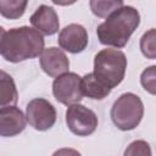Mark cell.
<instances>
[{"instance_id": "cell-1", "label": "cell", "mask_w": 156, "mask_h": 156, "mask_svg": "<svg viewBox=\"0 0 156 156\" xmlns=\"http://www.w3.org/2000/svg\"><path fill=\"white\" fill-rule=\"evenodd\" d=\"M43 34L32 27L11 28L4 33L0 43V54L12 63L38 57L44 49Z\"/></svg>"}, {"instance_id": "cell-2", "label": "cell", "mask_w": 156, "mask_h": 156, "mask_svg": "<svg viewBox=\"0 0 156 156\" xmlns=\"http://www.w3.org/2000/svg\"><path fill=\"white\" fill-rule=\"evenodd\" d=\"M140 24V13L133 6H122L113 11L96 28L98 39L102 45L122 49Z\"/></svg>"}, {"instance_id": "cell-3", "label": "cell", "mask_w": 156, "mask_h": 156, "mask_svg": "<svg viewBox=\"0 0 156 156\" xmlns=\"http://www.w3.org/2000/svg\"><path fill=\"white\" fill-rule=\"evenodd\" d=\"M127 69V57L117 49H102L94 57V76L110 89L123 80Z\"/></svg>"}, {"instance_id": "cell-4", "label": "cell", "mask_w": 156, "mask_h": 156, "mask_svg": "<svg viewBox=\"0 0 156 156\" xmlns=\"http://www.w3.org/2000/svg\"><path fill=\"white\" fill-rule=\"evenodd\" d=\"M110 116L118 129L133 130L143 119L144 104L136 94L124 93L113 102Z\"/></svg>"}, {"instance_id": "cell-5", "label": "cell", "mask_w": 156, "mask_h": 156, "mask_svg": "<svg viewBox=\"0 0 156 156\" xmlns=\"http://www.w3.org/2000/svg\"><path fill=\"white\" fill-rule=\"evenodd\" d=\"M98 117L95 112L79 102L68 105L66 111V124L68 129L78 136H88L98 128Z\"/></svg>"}, {"instance_id": "cell-6", "label": "cell", "mask_w": 156, "mask_h": 156, "mask_svg": "<svg viewBox=\"0 0 156 156\" xmlns=\"http://www.w3.org/2000/svg\"><path fill=\"white\" fill-rule=\"evenodd\" d=\"M57 118L54 105L43 98L30 100L26 107V119L37 130L44 132L54 127Z\"/></svg>"}, {"instance_id": "cell-7", "label": "cell", "mask_w": 156, "mask_h": 156, "mask_svg": "<svg viewBox=\"0 0 156 156\" xmlns=\"http://www.w3.org/2000/svg\"><path fill=\"white\" fill-rule=\"evenodd\" d=\"M80 76L74 72H66L57 76L52 83V94L55 99L63 105L80 102L83 93L80 89Z\"/></svg>"}, {"instance_id": "cell-8", "label": "cell", "mask_w": 156, "mask_h": 156, "mask_svg": "<svg viewBox=\"0 0 156 156\" xmlns=\"http://www.w3.org/2000/svg\"><path fill=\"white\" fill-rule=\"evenodd\" d=\"M89 38L87 29L78 23H71L66 26L58 33L57 43L61 49L71 54H79L85 50Z\"/></svg>"}, {"instance_id": "cell-9", "label": "cell", "mask_w": 156, "mask_h": 156, "mask_svg": "<svg viewBox=\"0 0 156 156\" xmlns=\"http://www.w3.org/2000/svg\"><path fill=\"white\" fill-rule=\"evenodd\" d=\"M39 62L41 69L50 77H57L66 73L69 68V60L67 55L61 49L55 46L43 49L39 55Z\"/></svg>"}, {"instance_id": "cell-10", "label": "cell", "mask_w": 156, "mask_h": 156, "mask_svg": "<svg viewBox=\"0 0 156 156\" xmlns=\"http://www.w3.org/2000/svg\"><path fill=\"white\" fill-rule=\"evenodd\" d=\"M26 124V116L16 105L0 110V136L18 135L24 130Z\"/></svg>"}, {"instance_id": "cell-11", "label": "cell", "mask_w": 156, "mask_h": 156, "mask_svg": "<svg viewBox=\"0 0 156 156\" xmlns=\"http://www.w3.org/2000/svg\"><path fill=\"white\" fill-rule=\"evenodd\" d=\"M32 26L44 35H54L58 32L60 21L54 7L40 5L29 18Z\"/></svg>"}, {"instance_id": "cell-12", "label": "cell", "mask_w": 156, "mask_h": 156, "mask_svg": "<svg viewBox=\"0 0 156 156\" xmlns=\"http://www.w3.org/2000/svg\"><path fill=\"white\" fill-rule=\"evenodd\" d=\"M80 89L83 95L94 99V100H102L107 95H110L111 90L104 83H101L93 72L87 73L84 77L80 78Z\"/></svg>"}, {"instance_id": "cell-13", "label": "cell", "mask_w": 156, "mask_h": 156, "mask_svg": "<svg viewBox=\"0 0 156 156\" xmlns=\"http://www.w3.org/2000/svg\"><path fill=\"white\" fill-rule=\"evenodd\" d=\"M18 101V93L13 78L0 69V110L15 106Z\"/></svg>"}, {"instance_id": "cell-14", "label": "cell", "mask_w": 156, "mask_h": 156, "mask_svg": "<svg viewBox=\"0 0 156 156\" xmlns=\"http://www.w3.org/2000/svg\"><path fill=\"white\" fill-rule=\"evenodd\" d=\"M28 0H0V15L7 20H17L26 12Z\"/></svg>"}, {"instance_id": "cell-15", "label": "cell", "mask_w": 156, "mask_h": 156, "mask_svg": "<svg viewBox=\"0 0 156 156\" xmlns=\"http://www.w3.org/2000/svg\"><path fill=\"white\" fill-rule=\"evenodd\" d=\"M91 12L100 18H106L113 11L123 6V0H90Z\"/></svg>"}, {"instance_id": "cell-16", "label": "cell", "mask_w": 156, "mask_h": 156, "mask_svg": "<svg viewBox=\"0 0 156 156\" xmlns=\"http://www.w3.org/2000/svg\"><path fill=\"white\" fill-rule=\"evenodd\" d=\"M140 50L143 55L150 60L156 58V45H155V28L149 29L143 34L140 39Z\"/></svg>"}, {"instance_id": "cell-17", "label": "cell", "mask_w": 156, "mask_h": 156, "mask_svg": "<svg viewBox=\"0 0 156 156\" xmlns=\"http://www.w3.org/2000/svg\"><path fill=\"white\" fill-rule=\"evenodd\" d=\"M155 71H156V66H150L146 69H144L141 76H140V83H141L143 88L152 95H155V93H156V89H155V77H156Z\"/></svg>"}, {"instance_id": "cell-18", "label": "cell", "mask_w": 156, "mask_h": 156, "mask_svg": "<svg viewBox=\"0 0 156 156\" xmlns=\"http://www.w3.org/2000/svg\"><path fill=\"white\" fill-rule=\"evenodd\" d=\"M124 155H151L150 145L144 140H135L126 149Z\"/></svg>"}, {"instance_id": "cell-19", "label": "cell", "mask_w": 156, "mask_h": 156, "mask_svg": "<svg viewBox=\"0 0 156 156\" xmlns=\"http://www.w3.org/2000/svg\"><path fill=\"white\" fill-rule=\"evenodd\" d=\"M51 1L58 6H69V5H73L74 2H77L78 0H51Z\"/></svg>"}, {"instance_id": "cell-20", "label": "cell", "mask_w": 156, "mask_h": 156, "mask_svg": "<svg viewBox=\"0 0 156 156\" xmlns=\"http://www.w3.org/2000/svg\"><path fill=\"white\" fill-rule=\"evenodd\" d=\"M4 33H5V29L0 26V43H1V39H2V37H4Z\"/></svg>"}]
</instances>
